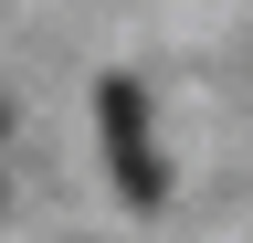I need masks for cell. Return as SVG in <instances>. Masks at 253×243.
I'll list each match as a JSON object with an SVG mask.
<instances>
[{
    "label": "cell",
    "mask_w": 253,
    "mask_h": 243,
    "mask_svg": "<svg viewBox=\"0 0 253 243\" xmlns=\"http://www.w3.org/2000/svg\"><path fill=\"white\" fill-rule=\"evenodd\" d=\"M95 116H106V148H116V191L137 201V211H158L169 180H158V148H148V96L126 74H106V85H95Z\"/></svg>",
    "instance_id": "6da1fadb"
}]
</instances>
